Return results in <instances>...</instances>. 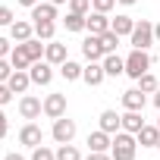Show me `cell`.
I'll list each match as a JSON object with an SVG mask.
<instances>
[{
  "mask_svg": "<svg viewBox=\"0 0 160 160\" xmlns=\"http://www.w3.org/2000/svg\"><path fill=\"white\" fill-rule=\"evenodd\" d=\"M13 75V63H7V60H0V85H7V78Z\"/></svg>",
  "mask_w": 160,
  "mask_h": 160,
  "instance_id": "34",
  "label": "cell"
},
{
  "mask_svg": "<svg viewBox=\"0 0 160 160\" xmlns=\"http://www.w3.org/2000/svg\"><path fill=\"white\" fill-rule=\"evenodd\" d=\"M32 32H35V25H32V22H22V19H16V22L10 25V38H13V41H19V44H22V41H28V38H32Z\"/></svg>",
  "mask_w": 160,
  "mask_h": 160,
  "instance_id": "18",
  "label": "cell"
},
{
  "mask_svg": "<svg viewBox=\"0 0 160 160\" xmlns=\"http://www.w3.org/2000/svg\"><path fill=\"white\" fill-rule=\"evenodd\" d=\"M44 113H47L50 119L66 116V94H47V98H44Z\"/></svg>",
  "mask_w": 160,
  "mask_h": 160,
  "instance_id": "7",
  "label": "cell"
},
{
  "mask_svg": "<svg viewBox=\"0 0 160 160\" xmlns=\"http://www.w3.org/2000/svg\"><path fill=\"white\" fill-rule=\"evenodd\" d=\"M101 41H104V50H107V53H113V50H116V44H119V35L110 28V32H104V35H101Z\"/></svg>",
  "mask_w": 160,
  "mask_h": 160,
  "instance_id": "29",
  "label": "cell"
},
{
  "mask_svg": "<svg viewBox=\"0 0 160 160\" xmlns=\"http://www.w3.org/2000/svg\"><path fill=\"white\" fill-rule=\"evenodd\" d=\"M85 19L88 16H82V13H69L63 22H66V32H82L85 28Z\"/></svg>",
  "mask_w": 160,
  "mask_h": 160,
  "instance_id": "25",
  "label": "cell"
},
{
  "mask_svg": "<svg viewBox=\"0 0 160 160\" xmlns=\"http://www.w3.org/2000/svg\"><path fill=\"white\" fill-rule=\"evenodd\" d=\"M7 129H10V122H7V113L0 110V138H7Z\"/></svg>",
  "mask_w": 160,
  "mask_h": 160,
  "instance_id": "38",
  "label": "cell"
},
{
  "mask_svg": "<svg viewBox=\"0 0 160 160\" xmlns=\"http://www.w3.org/2000/svg\"><path fill=\"white\" fill-rule=\"evenodd\" d=\"M119 3H122V7H132V3H138V0H119Z\"/></svg>",
  "mask_w": 160,
  "mask_h": 160,
  "instance_id": "44",
  "label": "cell"
},
{
  "mask_svg": "<svg viewBox=\"0 0 160 160\" xmlns=\"http://www.w3.org/2000/svg\"><path fill=\"white\" fill-rule=\"evenodd\" d=\"M10 63H13V69H28L35 60L28 57V50H25V44H16L13 50H10Z\"/></svg>",
  "mask_w": 160,
  "mask_h": 160,
  "instance_id": "17",
  "label": "cell"
},
{
  "mask_svg": "<svg viewBox=\"0 0 160 160\" xmlns=\"http://www.w3.org/2000/svg\"><path fill=\"white\" fill-rule=\"evenodd\" d=\"M157 126H160V116H157Z\"/></svg>",
  "mask_w": 160,
  "mask_h": 160,
  "instance_id": "47",
  "label": "cell"
},
{
  "mask_svg": "<svg viewBox=\"0 0 160 160\" xmlns=\"http://www.w3.org/2000/svg\"><path fill=\"white\" fill-rule=\"evenodd\" d=\"M110 144H113V138H110V132H104V129H98V132L88 135V148H91V151H110Z\"/></svg>",
  "mask_w": 160,
  "mask_h": 160,
  "instance_id": "20",
  "label": "cell"
},
{
  "mask_svg": "<svg viewBox=\"0 0 160 160\" xmlns=\"http://www.w3.org/2000/svg\"><path fill=\"white\" fill-rule=\"evenodd\" d=\"M41 138H44V132H41V126H35V122H25V126L19 129V141H22L25 148H38Z\"/></svg>",
  "mask_w": 160,
  "mask_h": 160,
  "instance_id": "9",
  "label": "cell"
},
{
  "mask_svg": "<svg viewBox=\"0 0 160 160\" xmlns=\"http://www.w3.org/2000/svg\"><path fill=\"white\" fill-rule=\"evenodd\" d=\"M3 160H25V157H22V154H7Z\"/></svg>",
  "mask_w": 160,
  "mask_h": 160,
  "instance_id": "41",
  "label": "cell"
},
{
  "mask_svg": "<svg viewBox=\"0 0 160 160\" xmlns=\"http://www.w3.org/2000/svg\"><path fill=\"white\" fill-rule=\"evenodd\" d=\"M122 129L132 132V135H138V132L144 129V116H141V110H126V113H122Z\"/></svg>",
  "mask_w": 160,
  "mask_h": 160,
  "instance_id": "16",
  "label": "cell"
},
{
  "mask_svg": "<svg viewBox=\"0 0 160 160\" xmlns=\"http://www.w3.org/2000/svg\"><path fill=\"white\" fill-rule=\"evenodd\" d=\"M53 141L57 144H69L72 138H75V119H66V116H60V119H53Z\"/></svg>",
  "mask_w": 160,
  "mask_h": 160,
  "instance_id": "5",
  "label": "cell"
},
{
  "mask_svg": "<svg viewBox=\"0 0 160 160\" xmlns=\"http://www.w3.org/2000/svg\"><path fill=\"white\" fill-rule=\"evenodd\" d=\"M41 110H44V104H41L35 94H25V98L19 101V113H22V119H38Z\"/></svg>",
  "mask_w": 160,
  "mask_h": 160,
  "instance_id": "8",
  "label": "cell"
},
{
  "mask_svg": "<svg viewBox=\"0 0 160 160\" xmlns=\"http://www.w3.org/2000/svg\"><path fill=\"white\" fill-rule=\"evenodd\" d=\"M148 69H151V57H148V50H135V47H132V53L126 57V75L138 82Z\"/></svg>",
  "mask_w": 160,
  "mask_h": 160,
  "instance_id": "2",
  "label": "cell"
},
{
  "mask_svg": "<svg viewBox=\"0 0 160 160\" xmlns=\"http://www.w3.org/2000/svg\"><path fill=\"white\" fill-rule=\"evenodd\" d=\"M82 69H85V66H78V63H72V60H66V63L60 66V75L66 78V82H75V78H82Z\"/></svg>",
  "mask_w": 160,
  "mask_h": 160,
  "instance_id": "24",
  "label": "cell"
},
{
  "mask_svg": "<svg viewBox=\"0 0 160 160\" xmlns=\"http://www.w3.org/2000/svg\"><path fill=\"white\" fill-rule=\"evenodd\" d=\"M53 32H57L53 22H35V35H38L41 41H53Z\"/></svg>",
  "mask_w": 160,
  "mask_h": 160,
  "instance_id": "26",
  "label": "cell"
},
{
  "mask_svg": "<svg viewBox=\"0 0 160 160\" xmlns=\"http://www.w3.org/2000/svg\"><path fill=\"white\" fill-rule=\"evenodd\" d=\"M129 41H132V47H135V50H148V47L154 44V25H151L148 19L135 22V28H132Z\"/></svg>",
  "mask_w": 160,
  "mask_h": 160,
  "instance_id": "3",
  "label": "cell"
},
{
  "mask_svg": "<svg viewBox=\"0 0 160 160\" xmlns=\"http://www.w3.org/2000/svg\"><path fill=\"white\" fill-rule=\"evenodd\" d=\"M13 101V91H10V85H0V107L3 104H10Z\"/></svg>",
  "mask_w": 160,
  "mask_h": 160,
  "instance_id": "36",
  "label": "cell"
},
{
  "mask_svg": "<svg viewBox=\"0 0 160 160\" xmlns=\"http://www.w3.org/2000/svg\"><path fill=\"white\" fill-rule=\"evenodd\" d=\"M7 85H10V91H13V94H25V91H28V85H32V75H28L25 69H13V75L7 78Z\"/></svg>",
  "mask_w": 160,
  "mask_h": 160,
  "instance_id": "10",
  "label": "cell"
},
{
  "mask_svg": "<svg viewBox=\"0 0 160 160\" xmlns=\"http://www.w3.org/2000/svg\"><path fill=\"white\" fill-rule=\"evenodd\" d=\"M157 151H160V141H157Z\"/></svg>",
  "mask_w": 160,
  "mask_h": 160,
  "instance_id": "46",
  "label": "cell"
},
{
  "mask_svg": "<svg viewBox=\"0 0 160 160\" xmlns=\"http://www.w3.org/2000/svg\"><path fill=\"white\" fill-rule=\"evenodd\" d=\"M7 53H10V41H7V38H0V60H3Z\"/></svg>",
  "mask_w": 160,
  "mask_h": 160,
  "instance_id": "39",
  "label": "cell"
},
{
  "mask_svg": "<svg viewBox=\"0 0 160 160\" xmlns=\"http://www.w3.org/2000/svg\"><path fill=\"white\" fill-rule=\"evenodd\" d=\"M44 60L47 63H53V66H63L69 57H66V44H57V41H50L47 47H44Z\"/></svg>",
  "mask_w": 160,
  "mask_h": 160,
  "instance_id": "14",
  "label": "cell"
},
{
  "mask_svg": "<svg viewBox=\"0 0 160 160\" xmlns=\"http://www.w3.org/2000/svg\"><path fill=\"white\" fill-rule=\"evenodd\" d=\"M101 63H104V72H107V75H122V72H126V60L116 57V53H107Z\"/></svg>",
  "mask_w": 160,
  "mask_h": 160,
  "instance_id": "22",
  "label": "cell"
},
{
  "mask_svg": "<svg viewBox=\"0 0 160 160\" xmlns=\"http://www.w3.org/2000/svg\"><path fill=\"white\" fill-rule=\"evenodd\" d=\"M101 129L110 132V135L119 132V129H122V116H119L116 110H104V113H101Z\"/></svg>",
  "mask_w": 160,
  "mask_h": 160,
  "instance_id": "19",
  "label": "cell"
},
{
  "mask_svg": "<svg viewBox=\"0 0 160 160\" xmlns=\"http://www.w3.org/2000/svg\"><path fill=\"white\" fill-rule=\"evenodd\" d=\"M154 104H157V110H160V88H157V94H154Z\"/></svg>",
  "mask_w": 160,
  "mask_h": 160,
  "instance_id": "42",
  "label": "cell"
},
{
  "mask_svg": "<svg viewBox=\"0 0 160 160\" xmlns=\"http://www.w3.org/2000/svg\"><path fill=\"white\" fill-rule=\"evenodd\" d=\"M135 148H138V138L132 132H116L113 135V144H110V157L113 160H135Z\"/></svg>",
  "mask_w": 160,
  "mask_h": 160,
  "instance_id": "1",
  "label": "cell"
},
{
  "mask_svg": "<svg viewBox=\"0 0 160 160\" xmlns=\"http://www.w3.org/2000/svg\"><path fill=\"white\" fill-rule=\"evenodd\" d=\"M82 53H85V60H88V63H101V60L107 57L101 35H88V38L82 41Z\"/></svg>",
  "mask_w": 160,
  "mask_h": 160,
  "instance_id": "4",
  "label": "cell"
},
{
  "mask_svg": "<svg viewBox=\"0 0 160 160\" xmlns=\"http://www.w3.org/2000/svg\"><path fill=\"white\" fill-rule=\"evenodd\" d=\"M82 78L91 85V88H98L104 78H107V72H104V63H88L85 69H82Z\"/></svg>",
  "mask_w": 160,
  "mask_h": 160,
  "instance_id": "13",
  "label": "cell"
},
{
  "mask_svg": "<svg viewBox=\"0 0 160 160\" xmlns=\"http://www.w3.org/2000/svg\"><path fill=\"white\" fill-rule=\"evenodd\" d=\"M57 160H82V154H78V148H75V144H60Z\"/></svg>",
  "mask_w": 160,
  "mask_h": 160,
  "instance_id": "28",
  "label": "cell"
},
{
  "mask_svg": "<svg viewBox=\"0 0 160 160\" xmlns=\"http://www.w3.org/2000/svg\"><path fill=\"white\" fill-rule=\"evenodd\" d=\"M22 44H25V50H28L32 60H41V57H44V47H47V44H41V38H38V41L28 38V41H22Z\"/></svg>",
  "mask_w": 160,
  "mask_h": 160,
  "instance_id": "27",
  "label": "cell"
},
{
  "mask_svg": "<svg viewBox=\"0 0 160 160\" xmlns=\"http://www.w3.org/2000/svg\"><path fill=\"white\" fill-rule=\"evenodd\" d=\"M91 10V0H69V13H88Z\"/></svg>",
  "mask_w": 160,
  "mask_h": 160,
  "instance_id": "32",
  "label": "cell"
},
{
  "mask_svg": "<svg viewBox=\"0 0 160 160\" xmlns=\"http://www.w3.org/2000/svg\"><path fill=\"white\" fill-rule=\"evenodd\" d=\"M91 7H94L98 13H110V10L116 7V0H91Z\"/></svg>",
  "mask_w": 160,
  "mask_h": 160,
  "instance_id": "33",
  "label": "cell"
},
{
  "mask_svg": "<svg viewBox=\"0 0 160 160\" xmlns=\"http://www.w3.org/2000/svg\"><path fill=\"white\" fill-rule=\"evenodd\" d=\"M154 41H160V25H154Z\"/></svg>",
  "mask_w": 160,
  "mask_h": 160,
  "instance_id": "43",
  "label": "cell"
},
{
  "mask_svg": "<svg viewBox=\"0 0 160 160\" xmlns=\"http://www.w3.org/2000/svg\"><path fill=\"white\" fill-rule=\"evenodd\" d=\"M32 19H35V22H53V19H57V3H50V0L35 3V7H32Z\"/></svg>",
  "mask_w": 160,
  "mask_h": 160,
  "instance_id": "11",
  "label": "cell"
},
{
  "mask_svg": "<svg viewBox=\"0 0 160 160\" xmlns=\"http://www.w3.org/2000/svg\"><path fill=\"white\" fill-rule=\"evenodd\" d=\"M85 160H113V157H110L107 151H91V154H88Z\"/></svg>",
  "mask_w": 160,
  "mask_h": 160,
  "instance_id": "37",
  "label": "cell"
},
{
  "mask_svg": "<svg viewBox=\"0 0 160 160\" xmlns=\"http://www.w3.org/2000/svg\"><path fill=\"white\" fill-rule=\"evenodd\" d=\"M32 160H57V154H53L50 148L38 144V148H32Z\"/></svg>",
  "mask_w": 160,
  "mask_h": 160,
  "instance_id": "31",
  "label": "cell"
},
{
  "mask_svg": "<svg viewBox=\"0 0 160 160\" xmlns=\"http://www.w3.org/2000/svg\"><path fill=\"white\" fill-rule=\"evenodd\" d=\"M138 88H141V91H144V94H148V91H157V88H160V85H157V78H154V75H151V72H144V75H141V78H138Z\"/></svg>",
  "mask_w": 160,
  "mask_h": 160,
  "instance_id": "30",
  "label": "cell"
},
{
  "mask_svg": "<svg viewBox=\"0 0 160 160\" xmlns=\"http://www.w3.org/2000/svg\"><path fill=\"white\" fill-rule=\"evenodd\" d=\"M13 22H16L13 10H10V7H0V25H13Z\"/></svg>",
  "mask_w": 160,
  "mask_h": 160,
  "instance_id": "35",
  "label": "cell"
},
{
  "mask_svg": "<svg viewBox=\"0 0 160 160\" xmlns=\"http://www.w3.org/2000/svg\"><path fill=\"white\" fill-rule=\"evenodd\" d=\"M85 28L91 32V35H104V32H110V19H107V13H91L88 19H85Z\"/></svg>",
  "mask_w": 160,
  "mask_h": 160,
  "instance_id": "12",
  "label": "cell"
},
{
  "mask_svg": "<svg viewBox=\"0 0 160 160\" xmlns=\"http://www.w3.org/2000/svg\"><path fill=\"white\" fill-rule=\"evenodd\" d=\"M110 28H113L119 38H122V35H132V28H135V19H132V16H116V19L110 22Z\"/></svg>",
  "mask_w": 160,
  "mask_h": 160,
  "instance_id": "23",
  "label": "cell"
},
{
  "mask_svg": "<svg viewBox=\"0 0 160 160\" xmlns=\"http://www.w3.org/2000/svg\"><path fill=\"white\" fill-rule=\"evenodd\" d=\"M144 104H148V98H144L141 88H129V91L122 94V107H126V110H144Z\"/></svg>",
  "mask_w": 160,
  "mask_h": 160,
  "instance_id": "15",
  "label": "cell"
},
{
  "mask_svg": "<svg viewBox=\"0 0 160 160\" xmlns=\"http://www.w3.org/2000/svg\"><path fill=\"white\" fill-rule=\"evenodd\" d=\"M135 138H138L141 148H157V141H160V126H144Z\"/></svg>",
  "mask_w": 160,
  "mask_h": 160,
  "instance_id": "21",
  "label": "cell"
},
{
  "mask_svg": "<svg viewBox=\"0 0 160 160\" xmlns=\"http://www.w3.org/2000/svg\"><path fill=\"white\" fill-rule=\"evenodd\" d=\"M50 3H66V0H50Z\"/></svg>",
  "mask_w": 160,
  "mask_h": 160,
  "instance_id": "45",
  "label": "cell"
},
{
  "mask_svg": "<svg viewBox=\"0 0 160 160\" xmlns=\"http://www.w3.org/2000/svg\"><path fill=\"white\" fill-rule=\"evenodd\" d=\"M16 3H19V7H28V10H32V7L38 3V0H16Z\"/></svg>",
  "mask_w": 160,
  "mask_h": 160,
  "instance_id": "40",
  "label": "cell"
},
{
  "mask_svg": "<svg viewBox=\"0 0 160 160\" xmlns=\"http://www.w3.org/2000/svg\"><path fill=\"white\" fill-rule=\"evenodd\" d=\"M53 63H41V60H35L32 66H28V75H32V82L35 85H50L53 82V69H50Z\"/></svg>",
  "mask_w": 160,
  "mask_h": 160,
  "instance_id": "6",
  "label": "cell"
}]
</instances>
